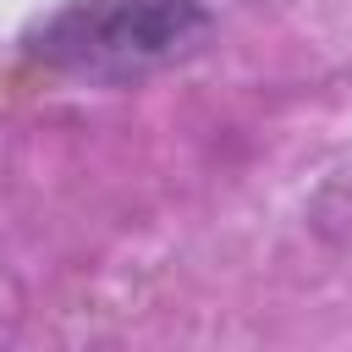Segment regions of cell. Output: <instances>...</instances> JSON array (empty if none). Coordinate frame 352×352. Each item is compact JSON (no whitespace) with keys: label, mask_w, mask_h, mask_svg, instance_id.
<instances>
[{"label":"cell","mask_w":352,"mask_h":352,"mask_svg":"<svg viewBox=\"0 0 352 352\" xmlns=\"http://www.w3.org/2000/svg\"><path fill=\"white\" fill-rule=\"evenodd\" d=\"M209 28L204 0H66L22 33V50L60 77L138 82L198 55Z\"/></svg>","instance_id":"1"}]
</instances>
